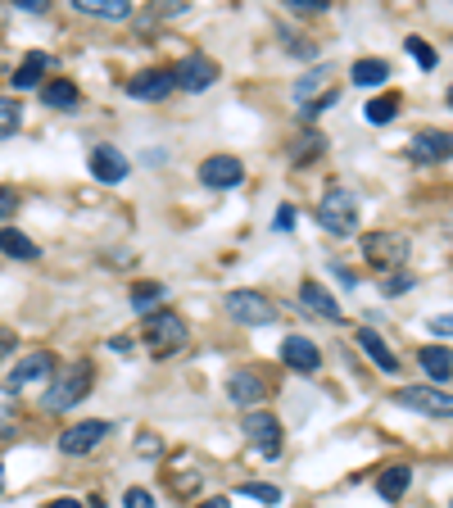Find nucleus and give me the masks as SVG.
I'll list each match as a JSON object with an SVG mask.
<instances>
[{
    "instance_id": "nucleus-1",
    "label": "nucleus",
    "mask_w": 453,
    "mask_h": 508,
    "mask_svg": "<svg viewBox=\"0 0 453 508\" xmlns=\"http://www.w3.org/2000/svg\"><path fill=\"white\" fill-rule=\"evenodd\" d=\"M91 386H96V368L82 358V363H73V368H64V373H55V382H50V391H46V409L50 413H64V409H73V404H82L87 395H91Z\"/></svg>"
},
{
    "instance_id": "nucleus-2",
    "label": "nucleus",
    "mask_w": 453,
    "mask_h": 508,
    "mask_svg": "<svg viewBox=\"0 0 453 508\" xmlns=\"http://www.w3.org/2000/svg\"><path fill=\"white\" fill-rule=\"evenodd\" d=\"M145 349L155 354V358H168L173 349L186 345V318L177 309H155V314H145V331H141Z\"/></svg>"
},
{
    "instance_id": "nucleus-3",
    "label": "nucleus",
    "mask_w": 453,
    "mask_h": 508,
    "mask_svg": "<svg viewBox=\"0 0 453 508\" xmlns=\"http://www.w3.org/2000/svg\"><path fill=\"white\" fill-rule=\"evenodd\" d=\"M318 223L331 237H354L358 232V195L349 186H331L318 204Z\"/></svg>"
},
{
    "instance_id": "nucleus-4",
    "label": "nucleus",
    "mask_w": 453,
    "mask_h": 508,
    "mask_svg": "<svg viewBox=\"0 0 453 508\" xmlns=\"http://www.w3.org/2000/svg\"><path fill=\"white\" fill-rule=\"evenodd\" d=\"M363 259L376 272H395V268L408 263V237H399V232H367L363 237Z\"/></svg>"
},
{
    "instance_id": "nucleus-5",
    "label": "nucleus",
    "mask_w": 453,
    "mask_h": 508,
    "mask_svg": "<svg viewBox=\"0 0 453 508\" xmlns=\"http://www.w3.org/2000/svg\"><path fill=\"white\" fill-rule=\"evenodd\" d=\"M226 314H232L236 323H245V327H268L277 318V305L263 296V290H232V296H226Z\"/></svg>"
},
{
    "instance_id": "nucleus-6",
    "label": "nucleus",
    "mask_w": 453,
    "mask_h": 508,
    "mask_svg": "<svg viewBox=\"0 0 453 508\" xmlns=\"http://www.w3.org/2000/svg\"><path fill=\"white\" fill-rule=\"evenodd\" d=\"M241 182H245V164L236 155H209L200 164V186L209 191H236Z\"/></svg>"
},
{
    "instance_id": "nucleus-7",
    "label": "nucleus",
    "mask_w": 453,
    "mask_h": 508,
    "mask_svg": "<svg viewBox=\"0 0 453 508\" xmlns=\"http://www.w3.org/2000/svg\"><path fill=\"white\" fill-rule=\"evenodd\" d=\"M55 373H59V368H55V354H50V349H37V354L19 358V368L5 377V391L19 395V391H28V386H37V382H50Z\"/></svg>"
},
{
    "instance_id": "nucleus-8",
    "label": "nucleus",
    "mask_w": 453,
    "mask_h": 508,
    "mask_svg": "<svg viewBox=\"0 0 453 508\" xmlns=\"http://www.w3.org/2000/svg\"><path fill=\"white\" fill-rule=\"evenodd\" d=\"M109 431H114V422H100V418L73 422V426L59 435V450H64V454H91L100 441H109Z\"/></svg>"
},
{
    "instance_id": "nucleus-9",
    "label": "nucleus",
    "mask_w": 453,
    "mask_h": 508,
    "mask_svg": "<svg viewBox=\"0 0 453 508\" xmlns=\"http://www.w3.org/2000/svg\"><path fill=\"white\" fill-rule=\"evenodd\" d=\"M213 82H218V64L209 55H186L173 68V87H182V91H209Z\"/></svg>"
},
{
    "instance_id": "nucleus-10",
    "label": "nucleus",
    "mask_w": 453,
    "mask_h": 508,
    "mask_svg": "<svg viewBox=\"0 0 453 508\" xmlns=\"http://www.w3.org/2000/svg\"><path fill=\"white\" fill-rule=\"evenodd\" d=\"M245 435L263 450V459H277V454H281V422H277L268 409H250V413H245Z\"/></svg>"
},
{
    "instance_id": "nucleus-11",
    "label": "nucleus",
    "mask_w": 453,
    "mask_h": 508,
    "mask_svg": "<svg viewBox=\"0 0 453 508\" xmlns=\"http://www.w3.org/2000/svg\"><path fill=\"white\" fill-rule=\"evenodd\" d=\"M395 404H408L417 413H431V418H449L453 413V400L449 391H435V386H399Z\"/></svg>"
},
{
    "instance_id": "nucleus-12",
    "label": "nucleus",
    "mask_w": 453,
    "mask_h": 508,
    "mask_svg": "<svg viewBox=\"0 0 453 508\" xmlns=\"http://www.w3.org/2000/svg\"><path fill=\"white\" fill-rule=\"evenodd\" d=\"M281 358H286V368H295L299 377H313L322 368V354L309 336H286L281 340Z\"/></svg>"
},
{
    "instance_id": "nucleus-13",
    "label": "nucleus",
    "mask_w": 453,
    "mask_h": 508,
    "mask_svg": "<svg viewBox=\"0 0 453 508\" xmlns=\"http://www.w3.org/2000/svg\"><path fill=\"white\" fill-rule=\"evenodd\" d=\"M226 395H232V404H241V409L250 413L254 404L268 400V382H263L259 373H250V368H236L232 377H226Z\"/></svg>"
},
{
    "instance_id": "nucleus-14",
    "label": "nucleus",
    "mask_w": 453,
    "mask_h": 508,
    "mask_svg": "<svg viewBox=\"0 0 453 508\" xmlns=\"http://www.w3.org/2000/svg\"><path fill=\"white\" fill-rule=\"evenodd\" d=\"M127 96L132 100H164V96H173V73L168 68L136 73V78H127Z\"/></svg>"
},
{
    "instance_id": "nucleus-15",
    "label": "nucleus",
    "mask_w": 453,
    "mask_h": 508,
    "mask_svg": "<svg viewBox=\"0 0 453 508\" xmlns=\"http://www.w3.org/2000/svg\"><path fill=\"white\" fill-rule=\"evenodd\" d=\"M91 177L105 182V186L123 182L127 177V155L118 151V145H96V151H91Z\"/></svg>"
},
{
    "instance_id": "nucleus-16",
    "label": "nucleus",
    "mask_w": 453,
    "mask_h": 508,
    "mask_svg": "<svg viewBox=\"0 0 453 508\" xmlns=\"http://www.w3.org/2000/svg\"><path fill=\"white\" fill-rule=\"evenodd\" d=\"M408 155H413L417 164H444V159H449V132H435V127L417 132V136L408 141Z\"/></svg>"
},
{
    "instance_id": "nucleus-17",
    "label": "nucleus",
    "mask_w": 453,
    "mask_h": 508,
    "mask_svg": "<svg viewBox=\"0 0 453 508\" xmlns=\"http://www.w3.org/2000/svg\"><path fill=\"white\" fill-rule=\"evenodd\" d=\"M299 300H304L313 314H322V318H331V323H340L345 318V309H340V300L331 296V290L322 286V281H313V277H304L299 281Z\"/></svg>"
},
{
    "instance_id": "nucleus-18",
    "label": "nucleus",
    "mask_w": 453,
    "mask_h": 508,
    "mask_svg": "<svg viewBox=\"0 0 453 508\" xmlns=\"http://www.w3.org/2000/svg\"><path fill=\"white\" fill-rule=\"evenodd\" d=\"M358 349L376 363V368H381V373H399V354L381 340V331H372V327H363L358 331Z\"/></svg>"
},
{
    "instance_id": "nucleus-19",
    "label": "nucleus",
    "mask_w": 453,
    "mask_h": 508,
    "mask_svg": "<svg viewBox=\"0 0 453 508\" xmlns=\"http://www.w3.org/2000/svg\"><path fill=\"white\" fill-rule=\"evenodd\" d=\"M73 10L87 14V19L123 23V19H132V0H73Z\"/></svg>"
},
{
    "instance_id": "nucleus-20",
    "label": "nucleus",
    "mask_w": 453,
    "mask_h": 508,
    "mask_svg": "<svg viewBox=\"0 0 453 508\" xmlns=\"http://www.w3.org/2000/svg\"><path fill=\"white\" fill-rule=\"evenodd\" d=\"M417 363H422V373H426L431 382H440V391H444V382H449V373H453L449 345H422V349H417Z\"/></svg>"
},
{
    "instance_id": "nucleus-21",
    "label": "nucleus",
    "mask_w": 453,
    "mask_h": 508,
    "mask_svg": "<svg viewBox=\"0 0 453 508\" xmlns=\"http://www.w3.org/2000/svg\"><path fill=\"white\" fill-rule=\"evenodd\" d=\"M327 82H331V68H313V73H304V78L295 82V91H290V96H295V105L304 109V105H313L318 96H327V91H331Z\"/></svg>"
},
{
    "instance_id": "nucleus-22",
    "label": "nucleus",
    "mask_w": 453,
    "mask_h": 508,
    "mask_svg": "<svg viewBox=\"0 0 453 508\" xmlns=\"http://www.w3.org/2000/svg\"><path fill=\"white\" fill-rule=\"evenodd\" d=\"M408 486H413V468L408 463H390L381 477H376V490H381V499H404L408 495Z\"/></svg>"
},
{
    "instance_id": "nucleus-23",
    "label": "nucleus",
    "mask_w": 453,
    "mask_h": 508,
    "mask_svg": "<svg viewBox=\"0 0 453 508\" xmlns=\"http://www.w3.org/2000/svg\"><path fill=\"white\" fill-rule=\"evenodd\" d=\"M0 254H10V259H19V263H32V259H41L37 241H32V237H23L19 228H0Z\"/></svg>"
},
{
    "instance_id": "nucleus-24",
    "label": "nucleus",
    "mask_w": 453,
    "mask_h": 508,
    "mask_svg": "<svg viewBox=\"0 0 453 508\" xmlns=\"http://www.w3.org/2000/svg\"><path fill=\"white\" fill-rule=\"evenodd\" d=\"M41 100H46L50 109H78L82 91L73 87L68 78H46V82H41Z\"/></svg>"
},
{
    "instance_id": "nucleus-25",
    "label": "nucleus",
    "mask_w": 453,
    "mask_h": 508,
    "mask_svg": "<svg viewBox=\"0 0 453 508\" xmlns=\"http://www.w3.org/2000/svg\"><path fill=\"white\" fill-rule=\"evenodd\" d=\"M349 78H354V87H367V91H376L386 78H390V64L386 59H358L354 68H349Z\"/></svg>"
},
{
    "instance_id": "nucleus-26",
    "label": "nucleus",
    "mask_w": 453,
    "mask_h": 508,
    "mask_svg": "<svg viewBox=\"0 0 453 508\" xmlns=\"http://www.w3.org/2000/svg\"><path fill=\"white\" fill-rule=\"evenodd\" d=\"M46 68H50V59H46L41 50H32V55H28L19 68H14V78H10V82H14L19 91H32V87L41 82V73H46Z\"/></svg>"
},
{
    "instance_id": "nucleus-27",
    "label": "nucleus",
    "mask_w": 453,
    "mask_h": 508,
    "mask_svg": "<svg viewBox=\"0 0 453 508\" xmlns=\"http://www.w3.org/2000/svg\"><path fill=\"white\" fill-rule=\"evenodd\" d=\"M322 151H327V136H322V132H304V136L290 145V164H295V168H304V164H313Z\"/></svg>"
},
{
    "instance_id": "nucleus-28",
    "label": "nucleus",
    "mask_w": 453,
    "mask_h": 508,
    "mask_svg": "<svg viewBox=\"0 0 453 508\" xmlns=\"http://www.w3.org/2000/svg\"><path fill=\"white\" fill-rule=\"evenodd\" d=\"M399 91H386V96H376V100H367V109H363V118L372 123V127H386L395 114H399Z\"/></svg>"
},
{
    "instance_id": "nucleus-29",
    "label": "nucleus",
    "mask_w": 453,
    "mask_h": 508,
    "mask_svg": "<svg viewBox=\"0 0 453 508\" xmlns=\"http://www.w3.org/2000/svg\"><path fill=\"white\" fill-rule=\"evenodd\" d=\"M159 300H164V286H159V281H136V286H132V309H136V314H155Z\"/></svg>"
},
{
    "instance_id": "nucleus-30",
    "label": "nucleus",
    "mask_w": 453,
    "mask_h": 508,
    "mask_svg": "<svg viewBox=\"0 0 453 508\" xmlns=\"http://www.w3.org/2000/svg\"><path fill=\"white\" fill-rule=\"evenodd\" d=\"M19 123H23V109H19V100H14V96H0V141H5V136H14V132H19Z\"/></svg>"
},
{
    "instance_id": "nucleus-31",
    "label": "nucleus",
    "mask_w": 453,
    "mask_h": 508,
    "mask_svg": "<svg viewBox=\"0 0 453 508\" xmlns=\"http://www.w3.org/2000/svg\"><path fill=\"white\" fill-rule=\"evenodd\" d=\"M404 46H408V55H413V59H417V64H422L426 73H435V64H440V59H435V50H431V46H426L422 37H408Z\"/></svg>"
},
{
    "instance_id": "nucleus-32",
    "label": "nucleus",
    "mask_w": 453,
    "mask_h": 508,
    "mask_svg": "<svg viewBox=\"0 0 453 508\" xmlns=\"http://www.w3.org/2000/svg\"><path fill=\"white\" fill-rule=\"evenodd\" d=\"M241 495H250V499H259V504H281V490H277V486H263V481H245Z\"/></svg>"
},
{
    "instance_id": "nucleus-33",
    "label": "nucleus",
    "mask_w": 453,
    "mask_h": 508,
    "mask_svg": "<svg viewBox=\"0 0 453 508\" xmlns=\"http://www.w3.org/2000/svg\"><path fill=\"white\" fill-rule=\"evenodd\" d=\"M136 454H145V459H159V454H164L159 435H155V431H141V435H136Z\"/></svg>"
},
{
    "instance_id": "nucleus-34",
    "label": "nucleus",
    "mask_w": 453,
    "mask_h": 508,
    "mask_svg": "<svg viewBox=\"0 0 453 508\" xmlns=\"http://www.w3.org/2000/svg\"><path fill=\"white\" fill-rule=\"evenodd\" d=\"M408 286H413V272H390V277L381 281V290H386V296H404Z\"/></svg>"
},
{
    "instance_id": "nucleus-35",
    "label": "nucleus",
    "mask_w": 453,
    "mask_h": 508,
    "mask_svg": "<svg viewBox=\"0 0 453 508\" xmlns=\"http://www.w3.org/2000/svg\"><path fill=\"white\" fill-rule=\"evenodd\" d=\"M123 508H155V495L141 490V486H132V490L123 495Z\"/></svg>"
},
{
    "instance_id": "nucleus-36",
    "label": "nucleus",
    "mask_w": 453,
    "mask_h": 508,
    "mask_svg": "<svg viewBox=\"0 0 453 508\" xmlns=\"http://www.w3.org/2000/svg\"><path fill=\"white\" fill-rule=\"evenodd\" d=\"M14 209H19V195H14V191H5V186H0V223H5V228H10V218H14Z\"/></svg>"
},
{
    "instance_id": "nucleus-37",
    "label": "nucleus",
    "mask_w": 453,
    "mask_h": 508,
    "mask_svg": "<svg viewBox=\"0 0 453 508\" xmlns=\"http://www.w3.org/2000/svg\"><path fill=\"white\" fill-rule=\"evenodd\" d=\"M331 105H336V91H327V96H318V100H313V105H304V118H309V123H313V118H318V114H327V109H331Z\"/></svg>"
},
{
    "instance_id": "nucleus-38",
    "label": "nucleus",
    "mask_w": 453,
    "mask_h": 508,
    "mask_svg": "<svg viewBox=\"0 0 453 508\" xmlns=\"http://www.w3.org/2000/svg\"><path fill=\"white\" fill-rule=\"evenodd\" d=\"M295 218H299V213H295V204H281V209H277V223H272V228H277V232H295Z\"/></svg>"
},
{
    "instance_id": "nucleus-39",
    "label": "nucleus",
    "mask_w": 453,
    "mask_h": 508,
    "mask_svg": "<svg viewBox=\"0 0 453 508\" xmlns=\"http://www.w3.org/2000/svg\"><path fill=\"white\" fill-rule=\"evenodd\" d=\"M286 5L295 14H318V10H327V0H286Z\"/></svg>"
},
{
    "instance_id": "nucleus-40",
    "label": "nucleus",
    "mask_w": 453,
    "mask_h": 508,
    "mask_svg": "<svg viewBox=\"0 0 453 508\" xmlns=\"http://www.w3.org/2000/svg\"><path fill=\"white\" fill-rule=\"evenodd\" d=\"M19 349V331H10V327H0V358H10Z\"/></svg>"
},
{
    "instance_id": "nucleus-41",
    "label": "nucleus",
    "mask_w": 453,
    "mask_h": 508,
    "mask_svg": "<svg viewBox=\"0 0 453 508\" xmlns=\"http://www.w3.org/2000/svg\"><path fill=\"white\" fill-rule=\"evenodd\" d=\"M195 486H200V477H195V472H186V477L177 472V477H173V490H177V495H191Z\"/></svg>"
},
{
    "instance_id": "nucleus-42",
    "label": "nucleus",
    "mask_w": 453,
    "mask_h": 508,
    "mask_svg": "<svg viewBox=\"0 0 453 508\" xmlns=\"http://www.w3.org/2000/svg\"><path fill=\"white\" fill-rule=\"evenodd\" d=\"M286 50H295L299 59H313V55H318V50H313L309 41H286Z\"/></svg>"
},
{
    "instance_id": "nucleus-43",
    "label": "nucleus",
    "mask_w": 453,
    "mask_h": 508,
    "mask_svg": "<svg viewBox=\"0 0 453 508\" xmlns=\"http://www.w3.org/2000/svg\"><path fill=\"white\" fill-rule=\"evenodd\" d=\"M14 5H19L23 14H41V10H46V0H14Z\"/></svg>"
},
{
    "instance_id": "nucleus-44",
    "label": "nucleus",
    "mask_w": 453,
    "mask_h": 508,
    "mask_svg": "<svg viewBox=\"0 0 453 508\" xmlns=\"http://www.w3.org/2000/svg\"><path fill=\"white\" fill-rule=\"evenodd\" d=\"M431 327H435V336H440V340H444V336H449V327H453V318H449V314H440V318H435V323H431Z\"/></svg>"
},
{
    "instance_id": "nucleus-45",
    "label": "nucleus",
    "mask_w": 453,
    "mask_h": 508,
    "mask_svg": "<svg viewBox=\"0 0 453 508\" xmlns=\"http://www.w3.org/2000/svg\"><path fill=\"white\" fill-rule=\"evenodd\" d=\"M46 508H82V499H50Z\"/></svg>"
},
{
    "instance_id": "nucleus-46",
    "label": "nucleus",
    "mask_w": 453,
    "mask_h": 508,
    "mask_svg": "<svg viewBox=\"0 0 453 508\" xmlns=\"http://www.w3.org/2000/svg\"><path fill=\"white\" fill-rule=\"evenodd\" d=\"M200 508H232V504H226V499H222V495H218V499H204V504H200Z\"/></svg>"
},
{
    "instance_id": "nucleus-47",
    "label": "nucleus",
    "mask_w": 453,
    "mask_h": 508,
    "mask_svg": "<svg viewBox=\"0 0 453 508\" xmlns=\"http://www.w3.org/2000/svg\"><path fill=\"white\" fill-rule=\"evenodd\" d=\"M0 486H5V468H0Z\"/></svg>"
}]
</instances>
